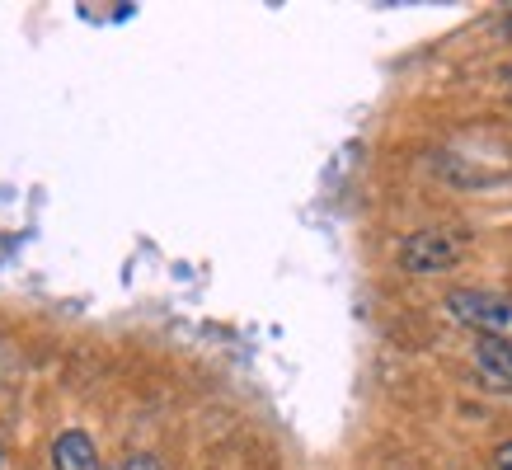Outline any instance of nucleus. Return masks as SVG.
<instances>
[{
  "label": "nucleus",
  "instance_id": "nucleus-2",
  "mask_svg": "<svg viewBox=\"0 0 512 470\" xmlns=\"http://www.w3.org/2000/svg\"><path fill=\"white\" fill-rule=\"evenodd\" d=\"M466 254V235L461 231H414L409 240L400 245V259L409 273H442V268H456Z\"/></svg>",
  "mask_w": 512,
  "mask_h": 470
},
{
  "label": "nucleus",
  "instance_id": "nucleus-6",
  "mask_svg": "<svg viewBox=\"0 0 512 470\" xmlns=\"http://www.w3.org/2000/svg\"><path fill=\"white\" fill-rule=\"evenodd\" d=\"M508 29H512V15H508Z\"/></svg>",
  "mask_w": 512,
  "mask_h": 470
},
{
  "label": "nucleus",
  "instance_id": "nucleus-1",
  "mask_svg": "<svg viewBox=\"0 0 512 470\" xmlns=\"http://www.w3.org/2000/svg\"><path fill=\"white\" fill-rule=\"evenodd\" d=\"M447 306L461 325L480 329V339L512 344V297H498V292H484V287H456Z\"/></svg>",
  "mask_w": 512,
  "mask_h": 470
},
{
  "label": "nucleus",
  "instance_id": "nucleus-5",
  "mask_svg": "<svg viewBox=\"0 0 512 470\" xmlns=\"http://www.w3.org/2000/svg\"><path fill=\"white\" fill-rule=\"evenodd\" d=\"M494 461H498V470H512V442H503V447H498Z\"/></svg>",
  "mask_w": 512,
  "mask_h": 470
},
{
  "label": "nucleus",
  "instance_id": "nucleus-4",
  "mask_svg": "<svg viewBox=\"0 0 512 470\" xmlns=\"http://www.w3.org/2000/svg\"><path fill=\"white\" fill-rule=\"evenodd\" d=\"M118 470H160V461H156L151 452H137V456H127Z\"/></svg>",
  "mask_w": 512,
  "mask_h": 470
},
{
  "label": "nucleus",
  "instance_id": "nucleus-3",
  "mask_svg": "<svg viewBox=\"0 0 512 470\" xmlns=\"http://www.w3.org/2000/svg\"><path fill=\"white\" fill-rule=\"evenodd\" d=\"M52 466L57 470H99L94 438L90 433H80V428H66L62 438L52 442Z\"/></svg>",
  "mask_w": 512,
  "mask_h": 470
}]
</instances>
